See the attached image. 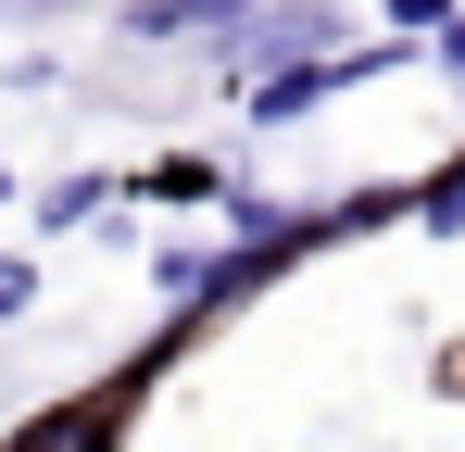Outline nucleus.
I'll use <instances>...</instances> for the list:
<instances>
[{
  "mask_svg": "<svg viewBox=\"0 0 465 452\" xmlns=\"http://www.w3.org/2000/svg\"><path fill=\"white\" fill-rule=\"evenodd\" d=\"M13 452H114V402H76V415H51V427H25Z\"/></svg>",
  "mask_w": 465,
  "mask_h": 452,
  "instance_id": "1",
  "label": "nucleus"
},
{
  "mask_svg": "<svg viewBox=\"0 0 465 452\" xmlns=\"http://www.w3.org/2000/svg\"><path fill=\"white\" fill-rule=\"evenodd\" d=\"M214 13H239V0H139L126 25H139V38H176V25H214Z\"/></svg>",
  "mask_w": 465,
  "mask_h": 452,
  "instance_id": "2",
  "label": "nucleus"
},
{
  "mask_svg": "<svg viewBox=\"0 0 465 452\" xmlns=\"http://www.w3.org/2000/svg\"><path fill=\"white\" fill-rule=\"evenodd\" d=\"M152 201H214V163H202V151H176V163H152Z\"/></svg>",
  "mask_w": 465,
  "mask_h": 452,
  "instance_id": "3",
  "label": "nucleus"
},
{
  "mask_svg": "<svg viewBox=\"0 0 465 452\" xmlns=\"http://www.w3.org/2000/svg\"><path fill=\"white\" fill-rule=\"evenodd\" d=\"M415 214H428V226H440V239H453V226H465V163H453V176H440V189H415Z\"/></svg>",
  "mask_w": 465,
  "mask_h": 452,
  "instance_id": "4",
  "label": "nucleus"
},
{
  "mask_svg": "<svg viewBox=\"0 0 465 452\" xmlns=\"http://www.w3.org/2000/svg\"><path fill=\"white\" fill-rule=\"evenodd\" d=\"M25 301H38V264H13V251H0V314H25Z\"/></svg>",
  "mask_w": 465,
  "mask_h": 452,
  "instance_id": "5",
  "label": "nucleus"
},
{
  "mask_svg": "<svg viewBox=\"0 0 465 452\" xmlns=\"http://www.w3.org/2000/svg\"><path fill=\"white\" fill-rule=\"evenodd\" d=\"M440 75H465V13H440Z\"/></svg>",
  "mask_w": 465,
  "mask_h": 452,
  "instance_id": "6",
  "label": "nucleus"
},
{
  "mask_svg": "<svg viewBox=\"0 0 465 452\" xmlns=\"http://www.w3.org/2000/svg\"><path fill=\"white\" fill-rule=\"evenodd\" d=\"M390 13H402V25H440V13H453V0H390Z\"/></svg>",
  "mask_w": 465,
  "mask_h": 452,
  "instance_id": "7",
  "label": "nucleus"
}]
</instances>
